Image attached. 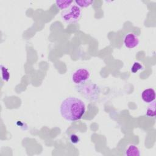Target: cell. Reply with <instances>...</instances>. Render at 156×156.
I'll return each mask as SVG.
<instances>
[{
	"mask_svg": "<svg viewBox=\"0 0 156 156\" xmlns=\"http://www.w3.org/2000/svg\"><path fill=\"white\" fill-rule=\"evenodd\" d=\"M85 109V105L82 100L75 97H68L62 102L60 113L66 121H75L82 118Z\"/></svg>",
	"mask_w": 156,
	"mask_h": 156,
	"instance_id": "obj_1",
	"label": "cell"
},
{
	"mask_svg": "<svg viewBox=\"0 0 156 156\" xmlns=\"http://www.w3.org/2000/svg\"><path fill=\"white\" fill-rule=\"evenodd\" d=\"M82 15L81 9L76 4L71 5L69 8L61 13L62 20L68 23H73L79 21Z\"/></svg>",
	"mask_w": 156,
	"mask_h": 156,
	"instance_id": "obj_2",
	"label": "cell"
},
{
	"mask_svg": "<svg viewBox=\"0 0 156 156\" xmlns=\"http://www.w3.org/2000/svg\"><path fill=\"white\" fill-rule=\"evenodd\" d=\"M90 77V71L85 68H79L74 71L71 75V80L76 85L85 83Z\"/></svg>",
	"mask_w": 156,
	"mask_h": 156,
	"instance_id": "obj_3",
	"label": "cell"
},
{
	"mask_svg": "<svg viewBox=\"0 0 156 156\" xmlns=\"http://www.w3.org/2000/svg\"><path fill=\"white\" fill-rule=\"evenodd\" d=\"M124 44L127 48L132 49L138 45L139 39L134 34L129 33L124 38Z\"/></svg>",
	"mask_w": 156,
	"mask_h": 156,
	"instance_id": "obj_4",
	"label": "cell"
},
{
	"mask_svg": "<svg viewBox=\"0 0 156 156\" xmlns=\"http://www.w3.org/2000/svg\"><path fill=\"white\" fill-rule=\"evenodd\" d=\"M142 99L146 103H151L155 99V91L153 88L144 90L141 94Z\"/></svg>",
	"mask_w": 156,
	"mask_h": 156,
	"instance_id": "obj_5",
	"label": "cell"
},
{
	"mask_svg": "<svg viewBox=\"0 0 156 156\" xmlns=\"http://www.w3.org/2000/svg\"><path fill=\"white\" fill-rule=\"evenodd\" d=\"M124 154L128 156H139L140 155V152L139 149L136 146L131 144L126 149Z\"/></svg>",
	"mask_w": 156,
	"mask_h": 156,
	"instance_id": "obj_6",
	"label": "cell"
},
{
	"mask_svg": "<svg viewBox=\"0 0 156 156\" xmlns=\"http://www.w3.org/2000/svg\"><path fill=\"white\" fill-rule=\"evenodd\" d=\"M74 1H65V0H62V1H55V4L56 6L61 9V10H66L68 8H69L72 3H73Z\"/></svg>",
	"mask_w": 156,
	"mask_h": 156,
	"instance_id": "obj_7",
	"label": "cell"
},
{
	"mask_svg": "<svg viewBox=\"0 0 156 156\" xmlns=\"http://www.w3.org/2000/svg\"><path fill=\"white\" fill-rule=\"evenodd\" d=\"M155 103L154 101H153L151 103L147 108L146 115L148 117H154L155 116Z\"/></svg>",
	"mask_w": 156,
	"mask_h": 156,
	"instance_id": "obj_8",
	"label": "cell"
},
{
	"mask_svg": "<svg viewBox=\"0 0 156 156\" xmlns=\"http://www.w3.org/2000/svg\"><path fill=\"white\" fill-rule=\"evenodd\" d=\"M76 4L80 7H87L91 5V4L93 2V1L90 0H76L74 1Z\"/></svg>",
	"mask_w": 156,
	"mask_h": 156,
	"instance_id": "obj_9",
	"label": "cell"
},
{
	"mask_svg": "<svg viewBox=\"0 0 156 156\" xmlns=\"http://www.w3.org/2000/svg\"><path fill=\"white\" fill-rule=\"evenodd\" d=\"M143 68V66L140 63H139L138 62H135L133 63L132 66L131 67V71L133 73H136L138 71L141 70Z\"/></svg>",
	"mask_w": 156,
	"mask_h": 156,
	"instance_id": "obj_10",
	"label": "cell"
},
{
	"mask_svg": "<svg viewBox=\"0 0 156 156\" xmlns=\"http://www.w3.org/2000/svg\"><path fill=\"white\" fill-rule=\"evenodd\" d=\"M70 141L73 144H76L79 141V138L77 135L75 134H72L70 135Z\"/></svg>",
	"mask_w": 156,
	"mask_h": 156,
	"instance_id": "obj_11",
	"label": "cell"
}]
</instances>
